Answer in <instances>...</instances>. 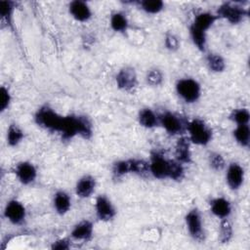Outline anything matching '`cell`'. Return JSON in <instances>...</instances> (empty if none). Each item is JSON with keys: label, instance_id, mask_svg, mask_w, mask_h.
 I'll return each instance as SVG.
<instances>
[{"label": "cell", "instance_id": "6da1fadb", "mask_svg": "<svg viewBox=\"0 0 250 250\" xmlns=\"http://www.w3.org/2000/svg\"><path fill=\"white\" fill-rule=\"evenodd\" d=\"M63 117L54 111L51 107L45 105L40 107L35 114L36 123L48 130L60 132L62 126Z\"/></svg>", "mask_w": 250, "mask_h": 250}, {"label": "cell", "instance_id": "7a4b0ae2", "mask_svg": "<svg viewBox=\"0 0 250 250\" xmlns=\"http://www.w3.org/2000/svg\"><path fill=\"white\" fill-rule=\"evenodd\" d=\"M176 90L178 95L186 103L196 102L201 94V87L199 83L192 78L180 79L176 84Z\"/></svg>", "mask_w": 250, "mask_h": 250}, {"label": "cell", "instance_id": "3957f363", "mask_svg": "<svg viewBox=\"0 0 250 250\" xmlns=\"http://www.w3.org/2000/svg\"><path fill=\"white\" fill-rule=\"evenodd\" d=\"M189 140L198 146H206L212 138L211 130L200 119H193L188 125Z\"/></svg>", "mask_w": 250, "mask_h": 250}, {"label": "cell", "instance_id": "277c9868", "mask_svg": "<svg viewBox=\"0 0 250 250\" xmlns=\"http://www.w3.org/2000/svg\"><path fill=\"white\" fill-rule=\"evenodd\" d=\"M186 225L190 236L197 241L204 239V230L202 227V220L197 209H191L186 216Z\"/></svg>", "mask_w": 250, "mask_h": 250}, {"label": "cell", "instance_id": "5b68a950", "mask_svg": "<svg viewBox=\"0 0 250 250\" xmlns=\"http://www.w3.org/2000/svg\"><path fill=\"white\" fill-rule=\"evenodd\" d=\"M248 13L240 6L231 3L223 4L218 10V16L226 19L230 23H238L240 22Z\"/></svg>", "mask_w": 250, "mask_h": 250}, {"label": "cell", "instance_id": "8992f818", "mask_svg": "<svg viewBox=\"0 0 250 250\" xmlns=\"http://www.w3.org/2000/svg\"><path fill=\"white\" fill-rule=\"evenodd\" d=\"M118 88L124 91H131L137 86V74L135 69L129 66L123 67L116 75Z\"/></svg>", "mask_w": 250, "mask_h": 250}, {"label": "cell", "instance_id": "52a82bcc", "mask_svg": "<svg viewBox=\"0 0 250 250\" xmlns=\"http://www.w3.org/2000/svg\"><path fill=\"white\" fill-rule=\"evenodd\" d=\"M168 167L169 160L165 159L159 153H152L149 162L150 174L156 179L168 178Z\"/></svg>", "mask_w": 250, "mask_h": 250}, {"label": "cell", "instance_id": "ba28073f", "mask_svg": "<svg viewBox=\"0 0 250 250\" xmlns=\"http://www.w3.org/2000/svg\"><path fill=\"white\" fill-rule=\"evenodd\" d=\"M4 214L11 223L18 225L25 218V208L18 200H11L7 203Z\"/></svg>", "mask_w": 250, "mask_h": 250}, {"label": "cell", "instance_id": "9c48e42d", "mask_svg": "<svg viewBox=\"0 0 250 250\" xmlns=\"http://www.w3.org/2000/svg\"><path fill=\"white\" fill-rule=\"evenodd\" d=\"M96 213L101 221L107 222L115 216V209L106 196L100 195L96 199Z\"/></svg>", "mask_w": 250, "mask_h": 250}, {"label": "cell", "instance_id": "30bf717a", "mask_svg": "<svg viewBox=\"0 0 250 250\" xmlns=\"http://www.w3.org/2000/svg\"><path fill=\"white\" fill-rule=\"evenodd\" d=\"M227 183L229 187L236 190L238 189L244 181V170L238 163H231L227 170Z\"/></svg>", "mask_w": 250, "mask_h": 250}, {"label": "cell", "instance_id": "8fae6325", "mask_svg": "<svg viewBox=\"0 0 250 250\" xmlns=\"http://www.w3.org/2000/svg\"><path fill=\"white\" fill-rule=\"evenodd\" d=\"M16 175L21 184L29 185L35 181L37 171L32 163L22 161L17 165Z\"/></svg>", "mask_w": 250, "mask_h": 250}, {"label": "cell", "instance_id": "7c38bea8", "mask_svg": "<svg viewBox=\"0 0 250 250\" xmlns=\"http://www.w3.org/2000/svg\"><path fill=\"white\" fill-rule=\"evenodd\" d=\"M69 13L78 21H86L92 16V12L88 4L79 0L72 1L69 4Z\"/></svg>", "mask_w": 250, "mask_h": 250}, {"label": "cell", "instance_id": "4fadbf2b", "mask_svg": "<svg viewBox=\"0 0 250 250\" xmlns=\"http://www.w3.org/2000/svg\"><path fill=\"white\" fill-rule=\"evenodd\" d=\"M160 123L165 131L171 135L179 134L182 131L183 124L180 118L172 112H165L160 117Z\"/></svg>", "mask_w": 250, "mask_h": 250}, {"label": "cell", "instance_id": "5bb4252c", "mask_svg": "<svg viewBox=\"0 0 250 250\" xmlns=\"http://www.w3.org/2000/svg\"><path fill=\"white\" fill-rule=\"evenodd\" d=\"M64 140H69L75 135L79 134V121L78 116L69 115L63 117L62 129L60 131Z\"/></svg>", "mask_w": 250, "mask_h": 250}, {"label": "cell", "instance_id": "9a60e30c", "mask_svg": "<svg viewBox=\"0 0 250 250\" xmlns=\"http://www.w3.org/2000/svg\"><path fill=\"white\" fill-rule=\"evenodd\" d=\"M95 187H96L95 179L90 175H85L78 180L75 187V191L79 197L85 198L90 196L94 192Z\"/></svg>", "mask_w": 250, "mask_h": 250}, {"label": "cell", "instance_id": "2e32d148", "mask_svg": "<svg viewBox=\"0 0 250 250\" xmlns=\"http://www.w3.org/2000/svg\"><path fill=\"white\" fill-rule=\"evenodd\" d=\"M211 212L220 219L228 218L231 212V206L229 200L224 197H217L210 202Z\"/></svg>", "mask_w": 250, "mask_h": 250}, {"label": "cell", "instance_id": "e0dca14e", "mask_svg": "<svg viewBox=\"0 0 250 250\" xmlns=\"http://www.w3.org/2000/svg\"><path fill=\"white\" fill-rule=\"evenodd\" d=\"M92 235L93 224L90 221H82L78 223L71 230V236L76 240H89Z\"/></svg>", "mask_w": 250, "mask_h": 250}, {"label": "cell", "instance_id": "ac0fdd59", "mask_svg": "<svg viewBox=\"0 0 250 250\" xmlns=\"http://www.w3.org/2000/svg\"><path fill=\"white\" fill-rule=\"evenodd\" d=\"M189 140L188 138H180L176 145V160L181 163H189L191 160V153L189 149Z\"/></svg>", "mask_w": 250, "mask_h": 250}, {"label": "cell", "instance_id": "d6986e66", "mask_svg": "<svg viewBox=\"0 0 250 250\" xmlns=\"http://www.w3.org/2000/svg\"><path fill=\"white\" fill-rule=\"evenodd\" d=\"M71 202H70V197L69 195L65 192V191H58L55 196H54V207L56 209V211L61 214L63 215L65 213L68 212L69 208H70Z\"/></svg>", "mask_w": 250, "mask_h": 250}, {"label": "cell", "instance_id": "ffe728a7", "mask_svg": "<svg viewBox=\"0 0 250 250\" xmlns=\"http://www.w3.org/2000/svg\"><path fill=\"white\" fill-rule=\"evenodd\" d=\"M216 19L217 17L210 13H200L195 17L194 21L191 25L197 29L206 32V30H208L211 27V25L215 22Z\"/></svg>", "mask_w": 250, "mask_h": 250}, {"label": "cell", "instance_id": "44dd1931", "mask_svg": "<svg viewBox=\"0 0 250 250\" xmlns=\"http://www.w3.org/2000/svg\"><path fill=\"white\" fill-rule=\"evenodd\" d=\"M139 122L146 128H153L158 124V117L150 108H143L139 112Z\"/></svg>", "mask_w": 250, "mask_h": 250}, {"label": "cell", "instance_id": "7402d4cb", "mask_svg": "<svg viewBox=\"0 0 250 250\" xmlns=\"http://www.w3.org/2000/svg\"><path fill=\"white\" fill-rule=\"evenodd\" d=\"M233 137L235 141L241 146H248L250 141V129L248 125H237L233 131Z\"/></svg>", "mask_w": 250, "mask_h": 250}, {"label": "cell", "instance_id": "603a6c76", "mask_svg": "<svg viewBox=\"0 0 250 250\" xmlns=\"http://www.w3.org/2000/svg\"><path fill=\"white\" fill-rule=\"evenodd\" d=\"M206 62L210 70L214 72H222L226 68V62L219 54H209L206 58Z\"/></svg>", "mask_w": 250, "mask_h": 250}, {"label": "cell", "instance_id": "cb8c5ba5", "mask_svg": "<svg viewBox=\"0 0 250 250\" xmlns=\"http://www.w3.org/2000/svg\"><path fill=\"white\" fill-rule=\"evenodd\" d=\"M131 173L137 174L141 177H146L150 173L149 162L143 159H130Z\"/></svg>", "mask_w": 250, "mask_h": 250}, {"label": "cell", "instance_id": "d4e9b609", "mask_svg": "<svg viewBox=\"0 0 250 250\" xmlns=\"http://www.w3.org/2000/svg\"><path fill=\"white\" fill-rule=\"evenodd\" d=\"M23 139V132L16 124L10 125L7 131V143L11 146H18Z\"/></svg>", "mask_w": 250, "mask_h": 250}, {"label": "cell", "instance_id": "484cf974", "mask_svg": "<svg viewBox=\"0 0 250 250\" xmlns=\"http://www.w3.org/2000/svg\"><path fill=\"white\" fill-rule=\"evenodd\" d=\"M110 26L116 32H124L128 27V21L124 14L114 13L110 18Z\"/></svg>", "mask_w": 250, "mask_h": 250}, {"label": "cell", "instance_id": "4316f807", "mask_svg": "<svg viewBox=\"0 0 250 250\" xmlns=\"http://www.w3.org/2000/svg\"><path fill=\"white\" fill-rule=\"evenodd\" d=\"M184 177V168L178 160H169L168 178L174 181H181Z\"/></svg>", "mask_w": 250, "mask_h": 250}, {"label": "cell", "instance_id": "83f0119b", "mask_svg": "<svg viewBox=\"0 0 250 250\" xmlns=\"http://www.w3.org/2000/svg\"><path fill=\"white\" fill-rule=\"evenodd\" d=\"M140 7L147 14H157L162 11L164 4L159 0H145L139 2Z\"/></svg>", "mask_w": 250, "mask_h": 250}, {"label": "cell", "instance_id": "f1b7e54d", "mask_svg": "<svg viewBox=\"0 0 250 250\" xmlns=\"http://www.w3.org/2000/svg\"><path fill=\"white\" fill-rule=\"evenodd\" d=\"M232 238V227L229 221L225 218L222 219L220 224V235L219 240L222 243H228Z\"/></svg>", "mask_w": 250, "mask_h": 250}, {"label": "cell", "instance_id": "f546056e", "mask_svg": "<svg viewBox=\"0 0 250 250\" xmlns=\"http://www.w3.org/2000/svg\"><path fill=\"white\" fill-rule=\"evenodd\" d=\"M190 36L194 43V45L200 50L204 51L206 46V32L200 29L195 28L194 26H190Z\"/></svg>", "mask_w": 250, "mask_h": 250}, {"label": "cell", "instance_id": "4dcf8cb0", "mask_svg": "<svg viewBox=\"0 0 250 250\" xmlns=\"http://www.w3.org/2000/svg\"><path fill=\"white\" fill-rule=\"evenodd\" d=\"M230 119L235 122L236 125H248L250 113L246 108H237L230 114Z\"/></svg>", "mask_w": 250, "mask_h": 250}, {"label": "cell", "instance_id": "1f68e13d", "mask_svg": "<svg viewBox=\"0 0 250 250\" xmlns=\"http://www.w3.org/2000/svg\"><path fill=\"white\" fill-rule=\"evenodd\" d=\"M112 173L115 178H120L128 173H131L130 167V159L129 160H121L117 161L112 168Z\"/></svg>", "mask_w": 250, "mask_h": 250}, {"label": "cell", "instance_id": "d6a6232c", "mask_svg": "<svg viewBox=\"0 0 250 250\" xmlns=\"http://www.w3.org/2000/svg\"><path fill=\"white\" fill-rule=\"evenodd\" d=\"M14 2L11 1H1L0 2V15L2 20L6 21L8 24L11 23L12 15L14 12Z\"/></svg>", "mask_w": 250, "mask_h": 250}, {"label": "cell", "instance_id": "836d02e7", "mask_svg": "<svg viewBox=\"0 0 250 250\" xmlns=\"http://www.w3.org/2000/svg\"><path fill=\"white\" fill-rule=\"evenodd\" d=\"M146 80V83L150 86H158L163 81L162 72L157 68H152L149 71H147Z\"/></svg>", "mask_w": 250, "mask_h": 250}, {"label": "cell", "instance_id": "e575fe53", "mask_svg": "<svg viewBox=\"0 0 250 250\" xmlns=\"http://www.w3.org/2000/svg\"><path fill=\"white\" fill-rule=\"evenodd\" d=\"M209 164L216 171H220V170L224 169V167L226 165L224 157L220 153H217V152L210 153V155H209Z\"/></svg>", "mask_w": 250, "mask_h": 250}, {"label": "cell", "instance_id": "d590c367", "mask_svg": "<svg viewBox=\"0 0 250 250\" xmlns=\"http://www.w3.org/2000/svg\"><path fill=\"white\" fill-rule=\"evenodd\" d=\"M1 98H0V110L4 111L8 108L10 103H11V95L8 91V89H6L4 86L1 87Z\"/></svg>", "mask_w": 250, "mask_h": 250}, {"label": "cell", "instance_id": "8d00e7d4", "mask_svg": "<svg viewBox=\"0 0 250 250\" xmlns=\"http://www.w3.org/2000/svg\"><path fill=\"white\" fill-rule=\"evenodd\" d=\"M165 46L170 51H176L179 49V39L174 34H167L165 37Z\"/></svg>", "mask_w": 250, "mask_h": 250}, {"label": "cell", "instance_id": "74e56055", "mask_svg": "<svg viewBox=\"0 0 250 250\" xmlns=\"http://www.w3.org/2000/svg\"><path fill=\"white\" fill-rule=\"evenodd\" d=\"M69 247H70L69 241L66 239H59L55 241L52 245L53 249H58V250H65V249H68Z\"/></svg>", "mask_w": 250, "mask_h": 250}]
</instances>
